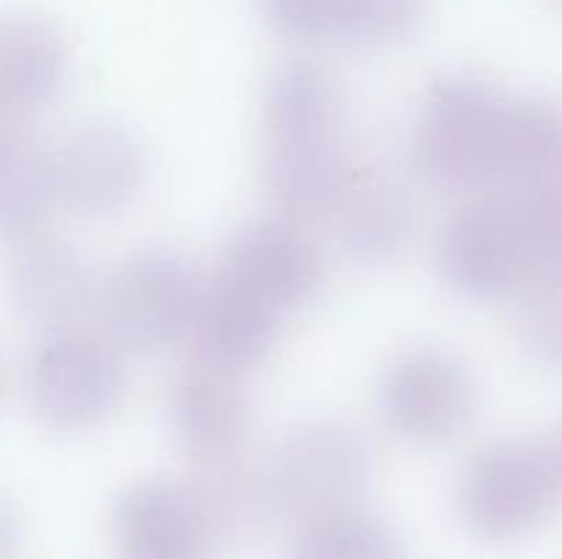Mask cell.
<instances>
[{
    "mask_svg": "<svg viewBox=\"0 0 562 559\" xmlns=\"http://www.w3.org/2000/svg\"><path fill=\"white\" fill-rule=\"evenodd\" d=\"M549 455H552L554 471H558V480H560V488H562V431L558 433V438L549 444Z\"/></svg>",
    "mask_w": 562,
    "mask_h": 559,
    "instance_id": "d4e9b609",
    "label": "cell"
},
{
    "mask_svg": "<svg viewBox=\"0 0 562 559\" xmlns=\"http://www.w3.org/2000/svg\"><path fill=\"white\" fill-rule=\"evenodd\" d=\"M170 427L198 460L241 449L250 427V398L239 373L198 362L170 389Z\"/></svg>",
    "mask_w": 562,
    "mask_h": 559,
    "instance_id": "9a60e30c",
    "label": "cell"
},
{
    "mask_svg": "<svg viewBox=\"0 0 562 559\" xmlns=\"http://www.w3.org/2000/svg\"><path fill=\"white\" fill-rule=\"evenodd\" d=\"M291 559H404V551L384 521L349 510L305 524Z\"/></svg>",
    "mask_w": 562,
    "mask_h": 559,
    "instance_id": "44dd1931",
    "label": "cell"
},
{
    "mask_svg": "<svg viewBox=\"0 0 562 559\" xmlns=\"http://www.w3.org/2000/svg\"><path fill=\"white\" fill-rule=\"evenodd\" d=\"M69 77L64 36L36 14H0V115L36 113Z\"/></svg>",
    "mask_w": 562,
    "mask_h": 559,
    "instance_id": "e0dca14e",
    "label": "cell"
},
{
    "mask_svg": "<svg viewBox=\"0 0 562 559\" xmlns=\"http://www.w3.org/2000/svg\"><path fill=\"white\" fill-rule=\"evenodd\" d=\"M514 203L532 269L562 272V179L521 190Z\"/></svg>",
    "mask_w": 562,
    "mask_h": 559,
    "instance_id": "603a6c76",
    "label": "cell"
},
{
    "mask_svg": "<svg viewBox=\"0 0 562 559\" xmlns=\"http://www.w3.org/2000/svg\"><path fill=\"white\" fill-rule=\"evenodd\" d=\"M124 392V367L104 340L77 329L49 332L27 362L33 411L58 431L102 422Z\"/></svg>",
    "mask_w": 562,
    "mask_h": 559,
    "instance_id": "8992f818",
    "label": "cell"
},
{
    "mask_svg": "<svg viewBox=\"0 0 562 559\" xmlns=\"http://www.w3.org/2000/svg\"><path fill=\"white\" fill-rule=\"evenodd\" d=\"M115 546L124 559H203L212 535L187 482L146 480L119 499Z\"/></svg>",
    "mask_w": 562,
    "mask_h": 559,
    "instance_id": "7c38bea8",
    "label": "cell"
},
{
    "mask_svg": "<svg viewBox=\"0 0 562 559\" xmlns=\"http://www.w3.org/2000/svg\"><path fill=\"white\" fill-rule=\"evenodd\" d=\"M371 477L373 455L362 433L333 420L291 431L269 464L278 510L305 524L360 510Z\"/></svg>",
    "mask_w": 562,
    "mask_h": 559,
    "instance_id": "3957f363",
    "label": "cell"
},
{
    "mask_svg": "<svg viewBox=\"0 0 562 559\" xmlns=\"http://www.w3.org/2000/svg\"><path fill=\"white\" fill-rule=\"evenodd\" d=\"M263 9L294 42L387 47L420 27L426 0H263Z\"/></svg>",
    "mask_w": 562,
    "mask_h": 559,
    "instance_id": "4fadbf2b",
    "label": "cell"
},
{
    "mask_svg": "<svg viewBox=\"0 0 562 559\" xmlns=\"http://www.w3.org/2000/svg\"><path fill=\"white\" fill-rule=\"evenodd\" d=\"M20 546V524L9 504L0 499V559H14Z\"/></svg>",
    "mask_w": 562,
    "mask_h": 559,
    "instance_id": "cb8c5ba5",
    "label": "cell"
},
{
    "mask_svg": "<svg viewBox=\"0 0 562 559\" xmlns=\"http://www.w3.org/2000/svg\"><path fill=\"white\" fill-rule=\"evenodd\" d=\"M562 179V107L547 99H508L497 181L516 190Z\"/></svg>",
    "mask_w": 562,
    "mask_h": 559,
    "instance_id": "d6986e66",
    "label": "cell"
},
{
    "mask_svg": "<svg viewBox=\"0 0 562 559\" xmlns=\"http://www.w3.org/2000/svg\"><path fill=\"white\" fill-rule=\"evenodd\" d=\"M220 277L283 316L305 307L318 294L324 269L318 250L296 225L261 219L245 225L228 241Z\"/></svg>",
    "mask_w": 562,
    "mask_h": 559,
    "instance_id": "30bf717a",
    "label": "cell"
},
{
    "mask_svg": "<svg viewBox=\"0 0 562 559\" xmlns=\"http://www.w3.org/2000/svg\"><path fill=\"white\" fill-rule=\"evenodd\" d=\"M278 318L280 312L272 307L231 280L217 277V283L203 285L190 332L195 334L201 362L241 376L250 367L261 365L272 351Z\"/></svg>",
    "mask_w": 562,
    "mask_h": 559,
    "instance_id": "2e32d148",
    "label": "cell"
},
{
    "mask_svg": "<svg viewBox=\"0 0 562 559\" xmlns=\"http://www.w3.org/2000/svg\"><path fill=\"white\" fill-rule=\"evenodd\" d=\"M0 135H3V129H0Z\"/></svg>",
    "mask_w": 562,
    "mask_h": 559,
    "instance_id": "484cf974",
    "label": "cell"
},
{
    "mask_svg": "<svg viewBox=\"0 0 562 559\" xmlns=\"http://www.w3.org/2000/svg\"><path fill=\"white\" fill-rule=\"evenodd\" d=\"M519 338L538 365L562 370V272H543L527 285L519 307Z\"/></svg>",
    "mask_w": 562,
    "mask_h": 559,
    "instance_id": "7402d4cb",
    "label": "cell"
},
{
    "mask_svg": "<svg viewBox=\"0 0 562 559\" xmlns=\"http://www.w3.org/2000/svg\"><path fill=\"white\" fill-rule=\"evenodd\" d=\"M263 124L274 206L289 217L327 214L349 170L338 80L313 60H289L267 85Z\"/></svg>",
    "mask_w": 562,
    "mask_h": 559,
    "instance_id": "6da1fadb",
    "label": "cell"
},
{
    "mask_svg": "<svg viewBox=\"0 0 562 559\" xmlns=\"http://www.w3.org/2000/svg\"><path fill=\"white\" fill-rule=\"evenodd\" d=\"M475 378L445 349H415L387 367L379 403L387 425L404 438L439 444L459 436L475 414Z\"/></svg>",
    "mask_w": 562,
    "mask_h": 559,
    "instance_id": "ba28073f",
    "label": "cell"
},
{
    "mask_svg": "<svg viewBox=\"0 0 562 559\" xmlns=\"http://www.w3.org/2000/svg\"><path fill=\"white\" fill-rule=\"evenodd\" d=\"M11 296L22 316L49 332H64L91 310L97 277L75 244L33 239L11 263Z\"/></svg>",
    "mask_w": 562,
    "mask_h": 559,
    "instance_id": "5bb4252c",
    "label": "cell"
},
{
    "mask_svg": "<svg viewBox=\"0 0 562 559\" xmlns=\"http://www.w3.org/2000/svg\"><path fill=\"white\" fill-rule=\"evenodd\" d=\"M212 540H241L261 529L278 510L269 466H258L241 449L201 460L187 482Z\"/></svg>",
    "mask_w": 562,
    "mask_h": 559,
    "instance_id": "ac0fdd59",
    "label": "cell"
},
{
    "mask_svg": "<svg viewBox=\"0 0 562 559\" xmlns=\"http://www.w3.org/2000/svg\"><path fill=\"white\" fill-rule=\"evenodd\" d=\"M55 201L49 153L33 140L0 135V239L36 233Z\"/></svg>",
    "mask_w": 562,
    "mask_h": 559,
    "instance_id": "ffe728a7",
    "label": "cell"
},
{
    "mask_svg": "<svg viewBox=\"0 0 562 559\" xmlns=\"http://www.w3.org/2000/svg\"><path fill=\"white\" fill-rule=\"evenodd\" d=\"M508 99L488 82L450 75L428 88L412 129V162L439 190H477L497 181Z\"/></svg>",
    "mask_w": 562,
    "mask_h": 559,
    "instance_id": "7a4b0ae2",
    "label": "cell"
},
{
    "mask_svg": "<svg viewBox=\"0 0 562 559\" xmlns=\"http://www.w3.org/2000/svg\"><path fill=\"white\" fill-rule=\"evenodd\" d=\"M195 266L168 247L126 258L104 290L110 332L132 351H162L184 338L201 301Z\"/></svg>",
    "mask_w": 562,
    "mask_h": 559,
    "instance_id": "5b68a950",
    "label": "cell"
},
{
    "mask_svg": "<svg viewBox=\"0 0 562 559\" xmlns=\"http://www.w3.org/2000/svg\"><path fill=\"white\" fill-rule=\"evenodd\" d=\"M55 197L82 217H104L130 206L143 190L146 157L130 129L93 121L71 129L49 151Z\"/></svg>",
    "mask_w": 562,
    "mask_h": 559,
    "instance_id": "9c48e42d",
    "label": "cell"
},
{
    "mask_svg": "<svg viewBox=\"0 0 562 559\" xmlns=\"http://www.w3.org/2000/svg\"><path fill=\"white\" fill-rule=\"evenodd\" d=\"M437 258L445 283L475 301L514 294L532 272L514 203L503 201L461 206L439 233Z\"/></svg>",
    "mask_w": 562,
    "mask_h": 559,
    "instance_id": "52a82bcc",
    "label": "cell"
},
{
    "mask_svg": "<svg viewBox=\"0 0 562 559\" xmlns=\"http://www.w3.org/2000/svg\"><path fill=\"white\" fill-rule=\"evenodd\" d=\"M562 491L549 444L505 438L481 449L459 482V513L483 540L525 537Z\"/></svg>",
    "mask_w": 562,
    "mask_h": 559,
    "instance_id": "277c9868",
    "label": "cell"
},
{
    "mask_svg": "<svg viewBox=\"0 0 562 559\" xmlns=\"http://www.w3.org/2000/svg\"><path fill=\"white\" fill-rule=\"evenodd\" d=\"M327 214L344 250L362 263L390 261L415 233L409 190L382 164H349Z\"/></svg>",
    "mask_w": 562,
    "mask_h": 559,
    "instance_id": "8fae6325",
    "label": "cell"
}]
</instances>
